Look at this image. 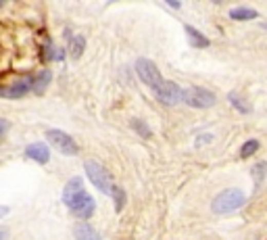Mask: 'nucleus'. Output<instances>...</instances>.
Returning a JSON list of instances; mask_svg holds the SVG:
<instances>
[{"instance_id": "aec40b11", "label": "nucleus", "mask_w": 267, "mask_h": 240, "mask_svg": "<svg viewBox=\"0 0 267 240\" xmlns=\"http://www.w3.org/2000/svg\"><path fill=\"white\" fill-rule=\"evenodd\" d=\"M9 128H11V124L7 122V119H3V117H0V138H5V136H7Z\"/></svg>"}, {"instance_id": "1a4fd4ad", "label": "nucleus", "mask_w": 267, "mask_h": 240, "mask_svg": "<svg viewBox=\"0 0 267 240\" xmlns=\"http://www.w3.org/2000/svg\"><path fill=\"white\" fill-rule=\"evenodd\" d=\"M25 157L31 159V161H36V163H40V165H46L50 161V151H48L46 144L33 142V144L25 146Z\"/></svg>"}, {"instance_id": "ddd939ff", "label": "nucleus", "mask_w": 267, "mask_h": 240, "mask_svg": "<svg viewBox=\"0 0 267 240\" xmlns=\"http://www.w3.org/2000/svg\"><path fill=\"white\" fill-rule=\"evenodd\" d=\"M84 48H86V38L84 36H80V34H75L73 38H71V42H69V54H71V58H78L84 54Z\"/></svg>"}, {"instance_id": "6ab92c4d", "label": "nucleus", "mask_w": 267, "mask_h": 240, "mask_svg": "<svg viewBox=\"0 0 267 240\" xmlns=\"http://www.w3.org/2000/svg\"><path fill=\"white\" fill-rule=\"evenodd\" d=\"M113 198H115V211H121L123 205H125V192L121 186H115L113 190Z\"/></svg>"}, {"instance_id": "b1692460", "label": "nucleus", "mask_w": 267, "mask_h": 240, "mask_svg": "<svg viewBox=\"0 0 267 240\" xmlns=\"http://www.w3.org/2000/svg\"><path fill=\"white\" fill-rule=\"evenodd\" d=\"M3 5H5V3H3V0H0V7H3Z\"/></svg>"}, {"instance_id": "f3484780", "label": "nucleus", "mask_w": 267, "mask_h": 240, "mask_svg": "<svg viewBox=\"0 0 267 240\" xmlns=\"http://www.w3.org/2000/svg\"><path fill=\"white\" fill-rule=\"evenodd\" d=\"M131 128L136 130V132H138L142 138H150V134H152V132H150V128H148V126L142 122L140 117H134V119H131Z\"/></svg>"}, {"instance_id": "a211bd4d", "label": "nucleus", "mask_w": 267, "mask_h": 240, "mask_svg": "<svg viewBox=\"0 0 267 240\" xmlns=\"http://www.w3.org/2000/svg\"><path fill=\"white\" fill-rule=\"evenodd\" d=\"M265 175H267V163H257V165L253 167V179H255L257 186L263 182Z\"/></svg>"}, {"instance_id": "f8f14e48", "label": "nucleus", "mask_w": 267, "mask_h": 240, "mask_svg": "<svg viewBox=\"0 0 267 240\" xmlns=\"http://www.w3.org/2000/svg\"><path fill=\"white\" fill-rule=\"evenodd\" d=\"M255 17H259V13L251 7H236L230 11V19H234V21H251Z\"/></svg>"}, {"instance_id": "9b49d317", "label": "nucleus", "mask_w": 267, "mask_h": 240, "mask_svg": "<svg viewBox=\"0 0 267 240\" xmlns=\"http://www.w3.org/2000/svg\"><path fill=\"white\" fill-rule=\"evenodd\" d=\"M73 234H75V240H103V238H100V234L92 226H88L84 222L73 228Z\"/></svg>"}, {"instance_id": "423d86ee", "label": "nucleus", "mask_w": 267, "mask_h": 240, "mask_svg": "<svg viewBox=\"0 0 267 240\" xmlns=\"http://www.w3.org/2000/svg\"><path fill=\"white\" fill-rule=\"evenodd\" d=\"M46 140L56 148L59 153H63V155L73 157V155L80 153L78 142H75L69 134H67V132H63V130H48V132H46Z\"/></svg>"}, {"instance_id": "5701e85b", "label": "nucleus", "mask_w": 267, "mask_h": 240, "mask_svg": "<svg viewBox=\"0 0 267 240\" xmlns=\"http://www.w3.org/2000/svg\"><path fill=\"white\" fill-rule=\"evenodd\" d=\"M261 29H265V32H267V21H263V23H261Z\"/></svg>"}, {"instance_id": "f257e3e1", "label": "nucleus", "mask_w": 267, "mask_h": 240, "mask_svg": "<svg viewBox=\"0 0 267 240\" xmlns=\"http://www.w3.org/2000/svg\"><path fill=\"white\" fill-rule=\"evenodd\" d=\"M63 203L71 209V213L75 217H82V219L92 217L94 209H96L94 198L84 188V179L82 177H71L69 182H67V186L63 190Z\"/></svg>"}, {"instance_id": "2eb2a0df", "label": "nucleus", "mask_w": 267, "mask_h": 240, "mask_svg": "<svg viewBox=\"0 0 267 240\" xmlns=\"http://www.w3.org/2000/svg\"><path fill=\"white\" fill-rule=\"evenodd\" d=\"M227 101H230V105L234 107V109H238L240 113H251L253 111V107H251V103H246V98H242L240 94H234V92H230L227 94Z\"/></svg>"}, {"instance_id": "7ed1b4c3", "label": "nucleus", "mask_w": 267, "mask_h": 240, "mask_svg": "<svg viewBox=\"0 0 267 240\" xmlns=\"http://www.w3.org/2000/svg\"><path fill=\"white\" fill-rule=\"evenodd\" d=\"M84 169H86V175H88V179L90 182L103 192V194H113V190H115V179H113V175L107 171V167H103L98 161H86L84 163Z\"/></svg>"}, {"instance_id": "6e6552de", "label": "nucleus", "mask_w": 267, "mask_h": 240, "mask_svg": "<svg viewBox=\"0 0 267 240\" xmlns=\"http://www.w3.org/2000/svg\"><path fill=\"white\" fill-rule=\"evenodd\" d=\"M33 86V79L31 77H23V79H17L15 84H9V88H3L0 90V96L5 98H21L25 96Z\"/></svg>"}, {"instance_id": "412c9836", "label": "nucleus", "mask_w": 267, "mask_h": 240, "mask_svg": "<svg viewBox=\"0 0 267 240\" xmlns=\"http://www.w3.org/2000/svg\"><path fill=\"white\" fill-rule=\"evenodd\" d=\"M7 236H9V230L7 228H0V240H7Z\"/></svg>"}, {"instance_id": "4be33fe9", "label": "nucleus", "mask_w": 267, "mask_h": 240, "mask_svg": "<svg viewBox=\"0 0 267 240\" xmlns=\"http://www.w3.org/2000/svg\"><path fill=\"white\" fill-rule=\"evenodd\" d=\"M9 213V207H0V217H5Z\"/></svg>"}, {"instance_id": "f03ea898", "label": "nucleus", "mask_w": 267, "mask_h": 240, "mask_svg": "<svg viewBox=\"0 0 267 240\" xmlns=\"http://www.w3.org/2000/svg\"><path fill=\"white\" fill-rule=\"evenodd\" d=\"M244 203H246V194L240 188H227L213 198L211 211L217 213V215H225V213H232V211H238Z\"/></svg>"}, {"instance_id": "20e7f679", "label": "nucleus", "mask_w": 267, "mask_h": 240, "mask_svg": "<svg viewBox=\"0 0 267 240\" xmlns=\"http://www.w3.org/2000/svg\"><path fill=\"white\" fill-rule=\"evenodd\" d=\"M182 103L192 107V109H211L217 103V96L207 88H200V86H190L184 90L182 94Z\"/></svg>"}, {"instance_id": "dca6fc26", "label": "nucleus", "mask_w": 267, "mask_h": 240, "mask_svg": "<svg viewBox=\"0 0 267 240\" xmlns=\"http://www.w3.org/2000/svg\"><path fill=\"white\" fill-rule=\"evenodd\" d=\"M259 140H246L244 144H242V148H240V159H249L251 155H255L257 151H259Z\"/></svg>"}, {"instance_id": "9d476101", "label": "nucleus", "mask_w": 267, "mask_h": 240, "mask_svg": "<svg viewBox=\"0 0 267 240\" xmlns=\"http://www.w3.org/2000/svg\"><path fill=\"white\" fill-rule=\"evenodd\" d=\"M184 32L188 34V40H190V46H194V48H207L211 42H209V38H205L203 34L198 32V29H194L192 25H184Z\"/></svg>"}, {"instance_id": "39448f33", "label": "nucleus", "mask_w": 267, "mask_h": 240, "mask_svg": "<svg viewBox=\"0 0 267 240\" xmlns=\"http://www.w3.org/2000/svg\"><path fill=\"white\" fill-rule=\"evenodd\" d=\"M136 73L152 90V92H157V90L163 86V82H165L161 71H159V67L150 61V58H138V61H136Z\"/></svg>"}, {"instance_id": "0eeeda50", "label": "nucleus", "mask_w": 267, "mask_h": 240, "mask_svg": "<svg viewBox=\"0 0 267 240\" xmlns=\"http://www.w3.org/2000/svg\"><path fill=\"white\" fill-rule=\"evenodd\" d=\"M182 94H184V90H182L176 82H169V79H165L163 86L155 92V96H157L163 105H167V107H174V105L182 103Z\"/></svg>"}, {"instance_id": "4468645a", "label": "nucleus", "mask_w": 267, "mask_h": 240, "mask_svg": "<svg viewBox=\"0 0 267 240\" xmlns=\"http://www.w3.org/2000/svg\"><path fill=\"white\" fill-rule=\"evenodd\" d=\"M50 79H52V73L48 71V69H44L36 79H33V86H31V90H33V92H36V94H42L44 92V90L48 88V84H50Z\"/></svg>"}]
</instances>
